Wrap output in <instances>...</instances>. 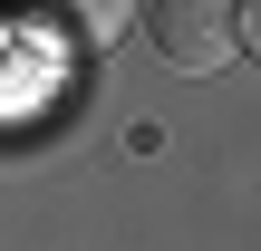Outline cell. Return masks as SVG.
I'll return each instance as SVG.
<instances>
[{"label":"cell","instance_id":"obj_1","mask_svg":"<svg viewBox=\"0 0 261 251\" xmlns=\"http://www.w3.org/2000/svg\"><path fill=\"white\" fill-rule=\"evenodd\" d=\"M155 58L184 77H213L242 58V10L232 0H155Z\"/></svg>","mask_w":261,"mask_h":251},{"label":"cell","instance_id":"obj_2","mask_svg":"<svg viewBox=\"0 0 261 251\" xmlns=\"http://www.w3.org/2000/svg\"><path fill=\"white\" fill-rule=\"evenodd\" d=\"M10 19H19L29 39L68 48V58H97V48H116V39H126L136 0H10Z\"/></svg>","mask_w":261,"mask_h":251},{"label":"cell","instance_id":"obj_3","mask_svg":"<svg viewBox=\"0 0 261 251\" xmlns=\"http://www.w3.org/2000/svg\"><path fill=\"white\" fill-rule=\"evenodd\" d=\"M242 48H252V58H261V0H252V10H242Z\"/></svg>","mask_w":261,"mask_h":251}]
</instances>
